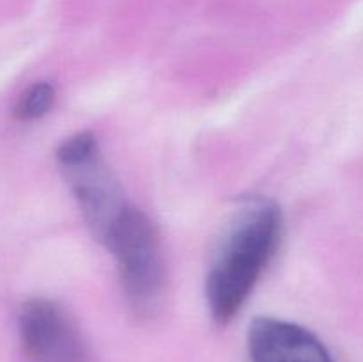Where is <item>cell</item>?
<instances>
[{
    "label": "cell",
    "mask_w": 363,
    "mask_h": 362,
    "mask_svg": "<svg viewBox=\"0 0 363 362\" xmlns=\"http://www.w3.org/2000/svg\"><path fill=\"white\" fill-rule=\"evenodd\" d=\"M282 236V213L269 199H250L230 222L206 279L213 319L229 323L254 291Z\"/></svg>",
    "instance_id": "1"
},
{
    "label": "cell",
    "mask_w": 363,
    "mask_h": 362,
    "mask_svg": "<svg viewBox=\"0 0 363 362\" xmlns=\"http://www.w3.org/2000/svg\"><path fill=\"white\" fill-rule=\"evenodd\" d=\"M101 243L116 258L121 283L133 311L140 316L152 314L165 286V263L155 224L130 204Z\"/></svg>",
    "instance_id": "2"
},
{
    "label": "cell",
    "mask_w": 363,
    "mask_h": 362,
    "mask_svg": "<svg viewBox=\"0 0 363 362\" xmlns=\"http://www.w3.org/2000/svg\"><path fill=\"white\" fill-rule=\"evenodd\" d=\"M57 162L89 229L96 240L103 241L130 204L112 169L99 153L98 141L89 131L71 135L57 149Z\"/></svg>",
    "instance_id": "3"
},
{
    "label": "cell",
    "mask_w": 363,
    "mask_h": 362,
    "mask_svg": "<svg viewBox=\"0 0 363 362\" xmlns=\"http://www.w3.org/2000/svg\"><path fill=\"white\" fill-rule=\"evenodd\" d=\"M21 346L32 362H89L80 330L66 311L48 298L25 302L18 316Z\"/></svg>",
    "instance_id": "4"
},
{
    "label": "cell",
    "mask_w": 363,
    "mask_h": 362,
    "mask_svg": "<svg viewBox=\"0 0 363 362\" xmlns=\"http://www.w3.org/2000/svg\"><path fill=\"white\" fill-rule=\"evenodd\" d=\"M252 362H333L325 344L303 327L277 318H257L248 329Z\"/></svg>",
    "instance_id": "5"
},
{
    "label": "cell",
    "mask_w": 363,
    "mask_h": 362,
    "mask_svg": "<svg viewBox=\"0 0 363 362\" xmlns=\"http://www.w3.org/2000/svg\"><path fill=\"white\" fill-rule=\"evenodd\" d=\"M55 102V89L48 82H38L28 87L14 106V117L20 121H34L50 112Z\"/></svg>",
    "instance_id": "6"
}]
</instances>
